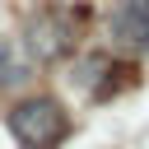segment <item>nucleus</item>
<instances>
[{
    "instance_id": "obj_1",
    "label": "nucleus",
    "mask_w": 149,
    "mask_h": 149,
    "mask_svg": "<svg viewBox=\"0 0 149 149\" xmlns=\"http://www.w3.org/2000/svg\"><path fill=\"white\" fill-rule=\"evenodd\" d=\"M9 135L23 149H61L70 135V112L51 93H33L9 107Z\"/></svg>"
},
{
    "instance_id": "obj_2",
    "label": "nucleus",
    "mask_w": 149,
    "mask_h": 149,
    "mask_svg": "<svg viewBox=\"0 0 149 149\" xmlns=\"http://www.w3.org/2000/svg\"><path fill=\"white\" fill-rule=\"evenodd\" d=\"M28 51L37 61H61L74 51V23L65 9H42L33 23H28Z\"/></svg>"
},
{
    "instance_id": "obj_3",
    "label": "nucleus",
    "mask_w": 149,
    "mask_h": 149,
    "mask_svg": "<svg viewBox=\"0 0 149 149\" xmlns=\"http://www.w3.org/2000/svg\"><path fill=\"white\" fill-rule=\"evenodd\" d=\"M107 33L130 51H149V0H121L107 14Z\"/></svg>"
},
{
    "instance_id": "obj_4",
    "label": "nucleus",
    "mask_w": 149,
    "mask_h": 149,
    "mask_svg": "<svg viewBox=\"0 0 149 149\" xmlns=\"http://www.w3.org/2000/svg\"><path fill=\"white\" fill-rule=\"evenodd\" d=\"M14 79H23V65L14 61V47L0 42V84H14Z\"/></svg>"
}]
</instances>
